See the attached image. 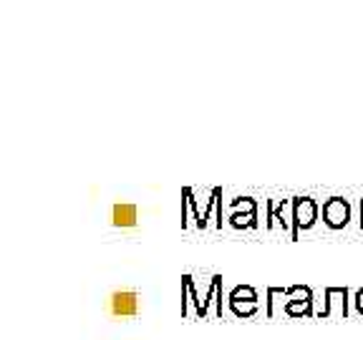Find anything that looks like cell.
<instances>
[{
  "instance_id": "7",
  "label": "cell",
  "mask_w": 363,
  "mask_h": 340,
  "mask_svg": "<svg viewBox=\"0 0 363 340\" xmlns=\"http://www.w3.org/2000/svg\"><path fill=\"white\" fill-rule=\"evenodd\" d=\"M136 220H139V210L134 204H113L111 210V222L113 227H136Z\"/></svg>"
},
{
  "instance_id": "5",
  "label": "cell",
  "mask_w": 363,
  "mask_h": 340,
  "mask_svg": "<svg viewBox=\"0 0 363 340\" xmlns=\"http://www.w3.org/2000/svg\"><path fill=\"white\" fill-rule=\"evenodd\" d=\"M351 220L353 217H351V204H348V199L330 197L328 202L323 204V225L328 227V230H333V232L346 230Z\"/></svg>"
},
{
  "instance_id": "1",
  "label": "cell",
  "mask_w": 363,
  "mask_h": 340,
  "mask_svg": "<svg viewBox=\"0 0 363 340\" xmlns=\"http://www.w3.org/2000/svg\"><path fill=\"white\" fill-rule=\"evenodd\" d=\"M353 315V290L348 288H325L323 307L318 310L315 317L328 320V317H348Z\"/></svg>"
},
{
  "instance_id": "8",
  "label": "cell",
  "mask_w": 363,
  "mask_h": 340,
  "mask_svg": "<svg viewBox=\"0 0 363 340\" xmlns=\"http://www.w3.org/2000/svg\"><path fill=\"white\" fill-rule=\"evenodd\" d=\"M182 288L187 290V302H189V307L194 310V317H197V320H202V300H199L197 285H194L192 275H184V278H182Z\"/></svg>"
},
{
  "instance_id": "6",
  "label": "cell",
  "mask_w": 363,
  "mask_h": 340,
  "mask_svg": "<svg viewBox=\"0 0 363 340\" xmlns=\"http://www.w3.org/2000/svg\"><path fill=\"white\" fill-rule=\"evenodd\" d=\"M225 280H222V275H215V278L210 280V288H207V293H204V300H202V317L210 315V307L215 305V317L217 320H222L225 317Z\"/></svg>"
},
{
  "instance_id": "2",
  "label": "cell",
  "mask_w": 363,
  "mask_h": 340,
  "mask_svg": "<svg viewBox=\"0 0 363 340\" xmlns=\"http://www.w3.org/2000/svg\"><path fill=\"white\" fill-rule=\"evenodd\" d=\"M283 302V315L288 317H315L318 310H313V290L308 285H293V288H285Z\"/></svg>"
},
{
  "instance_id": "3",
  "label": "cell",
  "mask_w": 363,
  "mask_h": 340,
  "mask_svg": "<svg viewBox=\"0 0 363 340\" xmlns=\"http://www.w3.org/2000/svg\"><path fill=\"white\" fill-rule=\"evenodd\" d=\"M106 312L113 317H136L142 312V295L136 290H113L106 300Z\"/></svg>"
},
{
  "instance_id": "9",
  "label": "cell",
  "mask_w": 363,
  "mask_h": 340,
  "mask_svg": "<svg viewBox=\"0 0 363 340\" xmlns=\"http://www.w3.org/2000/svg\"><path fill=\"white\" fill-rule=\"evenodd\" d=\"M227 220H230V225H233L235 230H255L257 227V207L255 210H242V215H240V212H233Z\"/></svg>"
},
{
  "instance_id": "11",
  "label": "cell",
  "mask_w": 363,
  "mask_h": 340,
  "mask_svg": "<svg viewBox=\"0 0 363 340\" xmlns=\"http://www.w3.org/2000/svg\"><path fill=\"white\" fill-rule=\"evenodd\" d=\"M227 310L233 312L235 317L247 320V317H255L260 312V302H227Z\"/></svg>"
},
{
  "instance_id": "4",
  "label": "cell",
  "mask_w": 363,
  "mask_h": 340,
  "mask_svg": "<svg viewBox=\"0 0 363 340\" xmlns=\"http://www.w3.org/2000/svg\"><path fill=\"white\" fill-rule=\"evenodd\" d=\"M318 220V204L313 202L311 197H295L293 199V232H290V239H298L301 230H311Z\"/></svg>"
},
{
  "instance_id": "10",
  "label": "cell",
  "mask_w": 363,
  "mask_h": 340,
  "mask_svg": "<svg viewBox=\"0 0 363 340\" xmlns=\"http://www.w3.org/2000/svg\"><path fill=\"white\" fill-rule=\"evenodd\" d=\"M227 302H260V295L252 285H238V288L230 290Z\"/></svg>"
},
{
  "instance_id": "12",
  "label": "cell",
  "mask_w": 363,
  "mask_h": 340,
  "mask_svg": "<svg viewBox=\"0 0 363 340\" xmlns=\"http://www.w3.org/2000/svg\"><path fill=\"white\" fill-rule=\"evenodd\" d=\"M353 315L363 317V288L353 290Z\"/></svg>"
}]
</instances>
